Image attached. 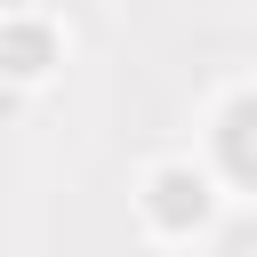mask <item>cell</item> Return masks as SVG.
<instances>
[{"instance_id":"cell-1","label":"cell","mask_w":257,"mask_h":257,"mask_svg":"<svg viewBox=\"0 0 257 257\" xmlns=\"http://www.w3.org/2000/svg\"><path fill=\"white\" fill-rule=\"evenodd\" d=\"M145 217H153L161 233H201V225L217 217V193H209L201 169H153V177H145Z\"/></svg>"},{"instance_id":"cell-2","label":"cell","mask_w":257,"mask_h":257,"mask_svg":"<svg viewBox=\"0 0 257 257\" xmlns=\"http://www.w3.org/2000/svg\"><path fill=\"white\" fill-rule=\"evenodd\" d=\"M217 161H225L241 185H257V88H241V96L217 112Z\"/></svg>"},{"instance_id":"cell-3","label":"cell","mask_w":257,"mask_h":257,"mask_svg":"<svg viewBox=\"0 0 257 257\" xmlns=\"http://www.w3.org/2000/svg\"><path fill=\"white\" fill-rule=\"evenodd\" d=\"M48 64H56V32H48L40 16L0 24V72H8V80H40Z\"/></svg>"}]
</instances>
